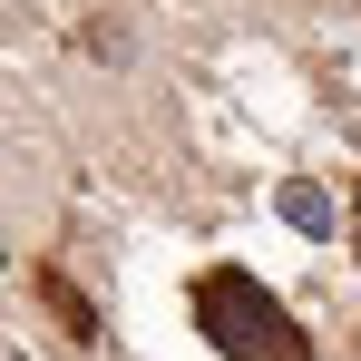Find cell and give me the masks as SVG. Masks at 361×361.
Segmentation results:
<instances>
[{"mask_svg": "<svg viewBox=\"0 0 361 361\" xmlns=\"http://www.w3.org/2000/svg\"><path fill=\"white\" fill-rule=\"evenodd\" d=\"M274 215H283L293 235H332V225H342V215H332V195H322L312 176H283V185H274Z\"/></svg>", "mask_w": 361, "mask_h": 361, "instance_id": "cell-2", "label": "cell"}, {"mask_svg": "<svg viewBox=\"0 0 361 361\" xmlns=\"http://www.w3.org/2000/svg\"><path fill=\"white\" fill-rule=\"evenodd\" d=\"M195 322H205V342L225 361H312L302 322L264 293L244 264H205V274H195Z\"/></svg>", "mask_w": 361, "mask_h": 361, "instance_id": "cell-1", "label": "cell"}, {"mask_svg": "<svg viewBox=\"0 0 361 361\" xmlns=\"http://www.w3.org/2000/svg\"><path fill=\"white\" fill-rule=\"evenodd\" d=\"M352 244H361V185H352Z\"/></svg>", "mask_w": 361, "mask_h": 361, "instance_id": "cell-4", "label": "cell"}, {"mask_svg": "<svg viewBox=\"0 0 361 361\" xmlns=\"http://www.w3.org/2000/svg\"><path fill=\"white\" fill-rule=\"evenodd\" d=\"M39 302H49V312H59V322H68V342H98V312H88V293L68 283L59 264H39Z\"/></svg>", "mask_w": 361, "mask_h": 361, "instance_id": "cell-3", "label": "cell"}]
</instances>
